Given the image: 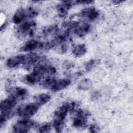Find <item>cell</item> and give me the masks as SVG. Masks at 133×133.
I'll use <instances>...</instances> for the list:
<instances>
[{
  "label": "cell",
  "instance_id": "1",
  "mask_svg": "<svg viewBox=\"0 0 133 133\" xmlns=\"http://www.w3.org/2000/svg\"><path fill=\"white\" fill-rule=\"evenodd\" d=\"M38 11L33 7L20 8L14 14L12 20L15 24H20L24 22L27 19L36 17L38 15Z\"/></svg>",
  "mask_w": 133,
  "mask_h": 133
},
{
  "label": "cell",
  "instance_id": "2",
  "mask_svg": "<svg viewBox=\"0 0 133 133\" xmlns=\"http://www.w3.org/2000/svg\"><path fill=\"white\" fill-rule=\"evenodd\" d=\"M74 117L73 126L77 128H84L86 126L89 113L82 109H74L71 111Z\"/></svg>",
  "mask_w": 133,
  "mask_h": 133
},
{
  "label": "cell",
  "instance_id": "3",
  "mask_svg": "<svg viewBox=\"0 0 133 133\" xmlns=\"http://www.w3.org/2000/svg\"><path fill=\"white\" fill-rule=\"evenodd\" d=\"M39 107L40 105L36 102L26 103L17 109V114L24 118H29L34 116L37 112Z\"/></svg>",
  "mask_w": 133,
  "mask_h": 133
},
{
  "label": "cell",
  "instance_id": "4",
  "mask_svg": "<svg viewBox=\"0 0 133 133\" xmlns=\"http://www.w3.org/2000/svg\"><path fill=\"white\" fill-rule=\"evenodd\" d=\"M36 23L33 21H25L18 26L16 33L19 36H32L35 32Z\"/></svg>",
  "mask_w": 133,
  "mask_h": 133
},
{
  "label": "cell",
  "instance_id": "5",
  "mask_svg": "<svg viewBox=\"0 0 133 133\" xmlns=\"http://www.w3.org/2000/svg\"><path fill=\"white\" fill-rule=\"evenodd\" d=\"M35 125V123L28 118L18 121L12 127L14 132H27Z\"/></svg>",
  "mask_w": 133,
  "mask_h": 133
},
{
  "label": "cell",
  "instance_id": "6",
  "mask_svg": "<svg viewBox=\"0 0 133 133\" xmlns=\"http://www.w3.org/2000/svg\"><path fill=\"white\" fill-rule=\"evenodd\" d=\"M76 107L74 102H66L59 107L54 112V119L64 121L69 112H71Z\"/></svg>",
  "mask_w": 133,
  "mask_h": 133
},
{
  "label": "cell",
  "instance_id": "7",
  "mask_svg": "<svg viewBox=\"0 0 133 133\" xmlns=\"http://www.w3.org/2000/svg\"><path fill=\"white\" fill-rule=\"evenodd\" d=\"M81 18L87 21H92L96 20L99 16L98 10L94 7L90 6L83 9L79 14Z\"/></svg>",
  "mask_w": 133,
  "mask_h": 133
},
{
  "label": "cell",
  "instance_id": "8",
  "mask_svg": "<svg viewBox=\"0 0 133 133\" xmlns=\"http://www.w3.org/2000/svg\"><path fill=\"white\" fill-rule=\"evenodd\" d=\"M44 43L41 41L31 39L26 42L20 48V50L24 52H32L33 51L44 49Z\"/></svg>",
  "mask_w": 133,
  "mask_h": 133
},
{
  "label": "cell",
  "instance_id": "9",
  "mask_svg": "<svg viewBox=\"0 0 133 133\" xmlns=\"http://www.w3.org/2000/svg\"><path fill=\"white\" fill-rule=\"evenodd\" d=\"M9 96L15 98L17 101L23 100L28 95V91L24 88L21 87H15L10 88L8 90Z\"/></svg>",
  "mask_w": 133,
  "mask_h": 133
},
{
  "label": "cell",
  "instance_id": "10",
  "mask_svg": "<svg viewBox=\"0 0 133 133\" xmlns=\"http://www.w3.org/2000/svg\"><path fill=\"white\" fill-rule=\"evenodd\" d=\"M17 101L15 98L10 96L1 101L0 103L1 112H12V110L15 107Z\"/></svg>",
  "mask_w": 133,
  "mask_h": 133
},
{
  "label": "cell",
  "instance_id": "11",
  "mask_svg": "<svg viewBox=\"0 0 133 133\" xmlns=\"http://www.w3.org/2000/svg\"><path fill=\"white\" fill-rule=\"evenodd\" d=\"M73 5H74V2L72 1H62L58 4L56 9L59 16L60 17H64L66 16L70 9Z\"/></svg>",
  "mask_w": 133,
  "mask_h": 133
},
{
  "label": "cell",
  "instance_id": "12",
  "mask_svg": "<svg viewBox=\"0 0 133 133\" xmlns=\"http://www.w3.org/2000/svg\"><path fill=\"white\" fill-rule=\"evenodd\" d=\"M25 58V55H18L10 57L6 61V66L9 68H15L21 65H23Z\"/></svg>",
  "mask_w": 133,
  "mask_h": 133
},
{
  "label": "cell",
  "instance_id": "13",
  "mask_svg": "<svg viewBox=\"0 0 133 133\" xmlns=\"http://www.w3.org/2000/svg\"><path fill=\"white\" fill-rule=\"evenodd\" d=\"M91 28L90 25L88 23H79L77 26L73 30L74 34L79 37H82L87 35Z\"/></svg>",
  "mask_w": 133,
  "mask_h": 133
},
{
  "label": "cell",
  "instance_id": "14",
  "mask_svg": "<svg viewBox=\"0 0 133 133\" xmlns=\"http://www.w3.org/2000/svg\"><path fill=\"white\" fill-rule=\"evenodd\" d=\"M25 55V58L23 66L28 68L37 63L41 58L40 56L36 53L30 52Z\"/></svg>",
  "mask_w": 133,
  "mask_h": 133
},
{
  "label": "cell",
  "instance_id": "15",
  "mask_svg": "<svg viewBox=\"0 0 133 133\" xmlns=\"http://www.w3.org/2000/svg\"><path fill=\"white\" fill-rule=\"evenodd\" d=\"M70 84L71 81L69 79H61L58 81H56L50 89L54 91H59L65 88Z\"/></svg>",
  "mask_w": 133,
  "mask_h": 133
},
{
  "label": "cell",
  "instance_id": "16",
  "mask_svg": "<svg viewBox=\"0 0 133 133\" xmlns=\"http://www.w3.org/2000/svg\"><path fill=\"white\" fill-rule=\"evenodd\" d=\"M87 52V48L85 44H80L74 45L72 48V52L76 57H81Z\"/></svg>",
  "mask_w": 133,
  "mask_h": 133
},
{
  "label": "cell",
  "instance_id": "17",
  "mask_svg": "<svg viewBox=\"0 0 133 133\" xmlns=\"http://www.w3.org/2000/svg\"><path fill=\"white\" fill-rule=\"evenodd\" d=\"M50 96L47 94H41L34 97L35 102L40 106L47 103L50 101Z\"/></svg>",
  "mask_w": 133,
  "mask_h": 133
},
{
  "label": "cell",
  "instance_id": "18",
  "mask_svg": "<svg viewBox=\"0 0 133 133\" xmlns=\"http://www.w3.org/2000/svg\"><path fill=\"white\" fill-rule=\"evenodd\" d=\"M59 31V28L57 25H50L45 27L42 32L45 36H49L55 35Z\"/></svg>",
  "mask_w": 133,
  "mask_h": 133
},
{
  "label": "cell",
  "instance_id": "19",
  "mask_svg": "<svg viewBox=\"0 0 133 133\" xmlns=\"http://www.w3.org/2000/svg\"><path fill=\"white\" fill-rule=\"evenodd\" d=\"M91 81L89 78H84L79 83L78 88L81 90H87L91 88Z\"/></svg>",
  "mask_w": 133,
  "mask_h": 133
},
{
  "label": "cell",
  "instance_id": "20",
  "mask_svg": "<svg viewBox=\"0 0 133 133\" xmlns=\"http://www.w3.org/2000/svg\"><path fill=\"white\" fill-rule=\"evenodd\" d=\"M51 125L56 132H61L64 127V121L54 119Z\"/></svg>",
  "mask_w": 133,
  "mask_h": 133
},
{
  "label": "cell",
  "instance_id": "21",
  "mask_svg": "<svg viewBox=\"0 0 133 133\" xmlns=\"http://www.w3.org/2000/svg\"><path fill=\"white\" fill-rule=\"evenodd\" d=\"M100 63V60L97 59H91L86 62L85 64V69L87 71H90L96 67Z\"/></svg>",
  "mask_w": 133,
  "mask_h": 133
},
{
  "label": "cell",
  "instance_id": "22",
  "mask_svg": "<svg viewBox=\"0 0 133 133\" xmlns=\"http://www.w3.org/2000/svg\"><path fill=\"white\" fill-rule=\"evenodd\" d=\"M51 124L45 123L38 128V132H48L51 129Z\"/></svg>",
  "mask_w": 133,
  "mask_h": 133
},
{
  "label": "cell",
  "instance_id": "23",
  "mask_svg": "<svg viewBox=\"0 0 133 133\" xmlns=\"http://www.w3.org/2000/svg\"><path fill=\"white\" fill-rule=\"evenodd\" d=\"M89 129L90 132H96L99 131V127L97 125L94 124H92L90 126V127L89 128Z\"/></svg>",
  "mask_w": 133,
  "mask_h": 133
},
{
  "label": "cell",
  "instance_id": "24",
  "mask_svg": "<svg viewBox=\"0 0 133 133\" xmlns=\"http://www.w3.org/2000/svg\"><path fill=\"white\" fill-rule=\"evenodd\" d=\"M125 1H121V0H114V1H113L112 2L113 3H114V4H121L123 2H124Z\"/></svg>",
  "mask_w": 133,
  "mask_h": 133
}]
</instances>
